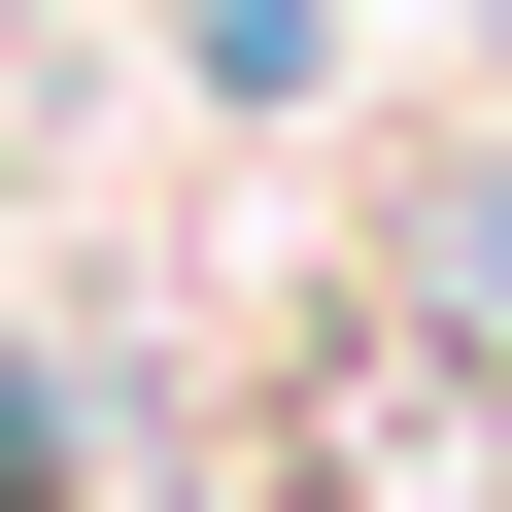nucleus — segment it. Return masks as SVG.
I'll use <instances>...</instances> for the list:
<instances>
[{
    "instance_id": "nucleus-1",
    "label": "nucleus",
    "mask_w": 512,
    "mask_h": 512,
    "mask_svg": "<svg viewBox=\"0 0 512 512\" xmlns=\"http://www.w3.org/2000/svg\"><path fill=\"white\" fill-rule=\"evenodd\" d=\"M410 308L512 376V137H444V171H410Z\"/></svg>"
},
{
    "instance_id": "nucleus-2",
    "label": "nucleus",
    "mask_w": 512,
    "mask_h": 512,
    "mask_svg": "<svg viewBox=\"0 0 512 512\" xmlns=\"http://www.w3.org/2000/svg\"><path fill=\"white\" fill-rule=\"evenodd\" d=\"M171 103H239V137L342 103V0H171Z\"/></svg>"
},
{
    "instance_id": "nucleus-3",
    "label": "nucleus",
    "mask_w": 512,
    "mask_h": 512,
    "mask_svg": "<svg viewBox=\"0 0 512 512\" xmlns=\"http://www.w3.org/2000/svg\"><path fill=\"white\" fill-rule=\"evenodd\" d=\"M478 478H512V376H478Z\"/></svg>"
},
{
    "instance_id": "nucleus-4",
    "label": "nucleus",
    "mask_w": 512,
    "mask_h": 512,
    "mask_svg": "<svg viewBox=\"0 0 512 512\" xmlns=\"http://www.w3.org/2000/svg\"><path fill=\"white\" fill-rule=\"evenodd\" d=\"M478 35H512V0H478Z\"/></svg>"
}]
</instances>
